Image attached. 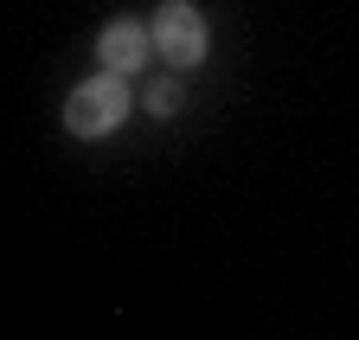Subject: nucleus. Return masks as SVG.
<instances>
[{
  "label": "nucleus",
  "mask_w": 359,
  "mask_h": 340,
  "mask_svg": "<svg viewBox=\"0 0 359 340\" xmlns=\"http://www.w3.org/2000/svg\"><path fill=\"white\" fill-rule=\"evenodd\" d=\"M122 116H128V83H122V71H103V77L77 83L71 103H65L71 135H109Z\"/></svg>",
  "instance_id": "nucleus-1"
},
{
  "label": "nucleus",
  "mask_w": 359,
  "mask_h": 340,
  "mask_svg": "<svg viewBox=\"0 0 359 340\" xmlns=\"http://www.w3.org/2000/svg\"><path fill=\"white\" fill-rule=\"evenodd\" d=\"M154 46H161L173 64H199V58H205V20H199V7L167 0L161 20H154Z\"/></svg>",
  "instance_id": "nucleus-2"
},
{
  "label": "nucleus",
  "mask_w": 359,
  "mask_h": 340,
  "mask_svg": "<svg viewBox=\"0 0 359 340\" xmlns=\"http://www.w3.org/2000/svg\"><path fill=\"white\" fill-rule=\"evenodd\" d=\"M148 46H154V26H135V20L103 26V64L109 71H135V64L148 58Z\"/></svg>",
  "instance_id": "nucleus-3"
},
{
  "label": "nucleus",
  "mask_w": 359,
  "mask_h": 340,
  "mask_svg": "<svg viewBox=\"0 0 359 340\" xmlns=\"http://www.w3.org/2000/svg\"><path fill=\"white\" fill-rule=\"evenodd\" d=\"M148 109L154 116H173L180 109V83H154V90H148Z\"/></svg>",
  "instance_id": "nucleus-4"
}]
</instances>
